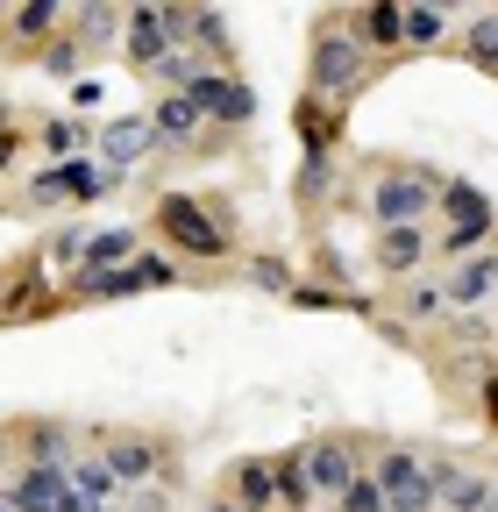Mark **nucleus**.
<instances>
[{
    "label": "nucleus",
    "instance_id": "nucleus-1",
    "mask_svg": "<svg viewBox=\"0 0 498 512\" xmlns=\"http://www.w3.org/2000/svg\"><path fill=\"white\" fill-rule=\"evenodd\" d=\"M150 228H157L178 256H193V264H221V256H235V214H228V200L164 192V200L150 207Z\"/></svg>",
    "mask_w": 498,
    "mask_h": 512
},
{
    "label": "nucleus",
    "instance_id": "nucleus-2",
    "mask_svg": "<svg viewBox=\"0 0 498 512\" xmlns=\"http://www.w3.org/2000/svg\"><path fill=\"white\" fill-rule=\"evenodd\" d=\"M363 43H356V29L342 22V15H328L321 29H314V43H306V93L314 100H349L356 86H363Z\"/></svg>",
    "mask_w": 498,
    "mask_h": 512
},
{
    "label": "nucleus",
    "instance_id": "nucleus-3",
    "mask_svg": "<svg viewBox=\"0 0 498 512\" xmlns=\"http://www.w3.org/2000/svg\"><path fill=\"white\" fill-rule=\"evenodd\" d=\"M427 207H442V171H427V164L385 171L378 185H370V214H378V228H420Z\"/></svg>",
    "mask_w": 498,
    "mask_h": 512
},
{
    "label": "nucleus",
    "instance_id": "nucleus-4",
    "mask_svg": "<svg viewBox=\"0 0 498 512\" xmlns=\"http://www.w3.org/2000/svg\"><path fill=\"white\" fill-rule=\"evenodd\" d=\"M442 214H449V235L434 242V249H449V256H477V249H491L498 214H491V200H484L470 178H442Z\"/></svg>",
    "mask_w": 498,
    "mask_h": 512
},
{
    "label": "nucleus",
    "instance_id": "nucleus-5",
    "mask_svg": "<svg viewBox=\"0 0 498 512\" xmlns=\"http://www.w3.org/2000/svg\"><path fill=\"white\" fill-rule=\"evenodd\" d=\"M370 477L385 484V512H442V498H434V463H420L413 448H385Z\"/></svg>",
    "mask_w": 498,
    "mask_h": 512
},
{
    "label": "nucleus",
    "instance_id": "nucleus-6",
    "mask_svg": "<svg viewBox=\"0 0 498 512\" xmlns=\"http://www.w3.org/2000/svg\"><path fill=\"white\" fill-rule=\"evenodd\" d=\"M164 434H100V448H93V456L114 470V484L121 491H143V484H157L164 477Z\"/></svg>",
    "mask_w": 498,
    "mask_h": 512
},
{
    "label": "nucleus",
    "instance_id": "nucleus-7",
    "mask_svg": "<svg viewBox=\"0 0 498 512\" xmlns=\"http://www.w3.org/2000/svg\"><path fill=\"white\" fill-rule=\"evenodd\" d=\"M299 456H306V477H314V498H321V491L342 498V491L363 477V441H356V434H321V441H306Z\"/></svg>",
    "mask_w": 498,
    "mask_h": 512
},
{
    "label": "nucleus",
    "instance_id": "nucleus-8",
    "mask_svg": "<svg viewBox=\"0 0 498 512\" xmlns=\"http://www.w3.org/2000/svg\"><path fill=\"white\" fill-rule=\"evenodd\" d=\"M185 100H193L207 121H221V128H249V121H257V93H249L235 72H207V79H193V93H185Z\"/></svg>",
    "mask_w": 498,
    "mask_h": 512
},
{
    "label": "nucleus",
    "instance_id": "nucleus-9",
    "mask_svg": "<svg viewBox=\"0 0 498 512\" xmlns=\"http://www.w3.org/2000/svg\"><path fill=\"white\" fill-rule=\"evenodd\" d=\"M157 150V128H150V114H114L107 128H100V171H114V178H129L143 157Z\"/></svg>",
    "mask_w": 498,
    "mask_h": 512
},
{
    "label": "nucleus",
    "instance_id": "nucleus-10",
    "mask_svg": "<svg viewBox=\"0 0 498 512\" xmlns=\"http://www.w3.org/2000/svg\"><path fill=\"white\" fill-rule=\"evenodd\" d=\"M164 50H171V36H164V8L136 0V8L121 15V64H129V72H157Z\"/></svg>",
    "mask_w": 498,
    "mask_h": 512
},
{
    "label": "nucleus",
    "instance_id": "nucleus-11",
    "mask_svg": "<svg viewBox=\"0 0 498 512\" xmlns=\"http://www.w3.org/2000/svg\"><path fill=\"white\" fill-rule=\"evenodd\" d=\"M8 498H15V512H79L65 470H50V463H22L15 484H8Z\"/></svg>",
    "mask_w": 498,
    "mask_h": 512
},
{
    "label": "nucleus",
    "instance_id": "nucleus-12",
    "mask_svg": "<svg viewBox=\"0 0 498 512\" xmlns=\"http://www.w3.org/2000/svg\"><path fill=\"white\" fill-rule=\"evenodd\" d=\"M221 498L242 505V512H271L278 505V477H271V456H235L228 477H221Z\"/></svg>",
    "mask_w": 498,
    "mask_h": 512
},
{
    "label": "nucleus",
    "instance_id": "nucleus-13",
    "mask_svg": "<svg viewBox=\"0 0 498 512\" xmlns=\"http://www.w3.org/2000/svg\"><path fill=\"white\" fill-rule=\"evenodd\" d=\"M427 256H434L427 228H378V242H370V264H378L385 278H413Z\"/></svg>",
    "mask_w": 498,
    "mask_h": 512
},
{
    "label": "nucleus",
    "instance_id": "nucleus-14",
    "mask_svg": "<svg viewBox=\"0 0 498 512\" xmlns=\"http://www.w3.org/2000/svg\"><path fill=\"white\" fill-rule=\"evenodd\" d=\"M498 292V249H477V256H456V271L442 278V299L463 313V306H484Z\"/></svg>",
    "mask_w": 498,
    "mask_h": 512
},
{
    "label": "nucleus",
    "instance_id": "nucleus-15",
    "mask_svg": "<svg viewBox=\"0 0 498 512\" xmlns=\"http://www.w3.org/2000/svg\"><path fill=\"white\" fill-rule=\"evenodd\" d=\"M434 498H442L449 512H491V505H498V484L442 456V463H434Z\"/></svg>",
    "mask_w": 498,
    "mask_h": 512
},
{
    "label": "nucleus",
    "instance_id": "nucleus-16",
    "mask_svg": "<svg viewBox=\"0 0 498 512\" xmlns=\"http://www.w3.org/2000/svg\"><path fill=\"white\" fill-rule=\"evenodd\" d=\"M292 128H299L306 157H328V143L342 136V107H335V100H314V93H299V107H292Z\"/></svg>",
    "mask_w": 498,
    "mask_h": 512
},
{
    "label": "nucleus",
    "instance_id": "nucleus-17",
    "mask_svg": "<svg viewBox=\"0 0 498 512\" xmlns=\"http://www.w3.org/2000/svg\"><path fill=\"white\" fill-rule=\"evenodd\" d=\"M22 456H29V463H50V470H65V463L79 456V434H72L65 420H29V427H22Z\"/></svg>",
    "mask_w": 498,
    "mask_h": 512
},
{
    "label": "nucleus",
    "instance_id": "nucleus-18",
    "mask_svg": "<svg viewBox=\"0 0 498 512\" xmlns=\"http://www.w3.org/2000/svg\"><path fill=\"white\" fill-rule=\"evenodd\" d=\"M65 484H72V498H79V512H93V505H114V470L100 463V456H72L65 463Z\"/></svg>",
    "mask_w": 498,
    "mask_h": 512
},
{
    "label": "nucleus",
    "instance_id": "nucleus-19",
    "mask_svg": "<svg viewBox=\"0 0 498 512\" xmlns=\"http://www.w3.org/2000/svg\"><path fill=\"white\" fill-rule=\"evenodd\" d=\"M150 128H157V143H193L200 128H207V114L185 100V93H164V100L150 107Z\"/></svg>",
    "mask_w": 498,
    "mask_h": 512
},
{
    "label": "nucleus",
    "instance_id": "nucleus-20",
    "mask_svg": "<svg viewBox=\"0 0 498 512\" xmlns=\"http://www.w3.org/2000/svg\"><path fill=\"white\" fill-rule=\"evenodd\" d=\"M136 228H100V235H86V278H100V271H121V264H136Z\"/></svg>",
    "mask_w": 498,
    "mask_h": 512
},
{
    "label": "nucleus",
    "instance_id": "nucleus-21",
    "mask_svg": "<svg viewBox=\"0 0 498 512\" xmlns=\"http://www.w3.org/2000/svg\"><path fill=\"white\" fill-rule=\"evenodd\" d=\"M50 171H57V192H65V200H79V207L121 185L114 171H100V164H86V157H65V164H50Z\"/></svg>",
    "mask_w": 498,
    "mask_h": 512
},
{
    "label": "nucleus",
    "instance_id": "nucleus-22",
    "mask_svg": "<svg viewBox=\"0 0 498 512\" xmlns=\"http://www.w3.org/2000/svg\"><path fill=\"white\" fill-rule=\"evenodd\" d=\"M271 477H278V505H285V512H306V505H314V477H306V456H299V448L271 456Z\"/></svg>",
    "mask_w": 498,
    "mask_h": 512
},
{
    "label": "nucleus",
    "instance_id": "nucleus-23",
    "mask_svg": "<svg viewBox=\"0 0 498 512\" xmlns=\"http://www.w3.org/2000/svg\"><path fill=\"white\" fill-rule=\"evenodd\" d=\"M114 36H121V8H107V0H86V8L72 15V43H79L86 57H93L100 43H114Z\"/></svg>",
    "mask_w": 498,
    "mask_h": 512
},
{
    "label": "nucleus",
    "instance_id": "nucleus-24",
    "mask_svg": "<svg viewBox=\"0 0 498 512\" xmlns=\"http://www.w3.org/2000/svg\"><path fill=\"white\" fill-rule=\"evenodd\" d=\"M349 29H356V43H363V50H399L406 8H363V15H349Z\"/></svg>",
    "mask_w": 498,
    "mask_h": 512
},
{
    "label": "nucleus",
    "instance_id": "nucleus-25",
    "mask_svg": "<svg viewBox=\"0 0 498 512\" xmlns=\"http://www.w3.org/2000/svg\"><path fill=\"white\" fill-rule=\"evenodd\" d=\"M207 72H214V64H207L200 50H164V64H157L150 79H157L164 93H193V79H207Z\"/></svg>",
    "mask_w": 498,
    "mask_h": 512
},
{
    "label": "nucleus",
    "instance_id": "nucleus-26",
    "mask_svg": "<svg viewBox=\"0 0 498 512\" xmlns=\"http://www.w3.org/2000/svg\"><path fill=\"white\" fill-rule=\"evenodd\" d=\"M86 143H93L86 121H72V114H50V121H43V150H57V164H65V157H86Z\"/></svg>",
    "mask_w": 498,
    "mask_h": 512
},
{
    "label": "nucleus",
    "instance_id": "nucleus-27",
    "mask_svg": "<svg viewBox=\"0 0 498 512\" xmlns=\"http://www.w3.org/2000/svg\"><path fill=\"white\" fill-rule=\"evenodd\" d=\"M57 22H65V15H57L50 8V0H29V8H15V15H0V29H8V36H22V43H43Z\"/></svg>",
    "mask_w": 498,
    "mask_h": 512
},
{
    "label": "nucleus",
    "instance_id": "nucleus-28",
    "mask_svg": "<svg viewBox=\"0 0 498 512\" xmlns=\"http://www.w3.org/2000/svg\"><path fill=\"white\" fill-rule=\"evenodd\" d=\"M442 36H449V8H406V29H399V43L427 50V43H442Z\"/></svg>",
    "mask_w": 498,
    "mask_h": 512
},
{
    "label": "nucleus",
    "instance_id": "nucleus-29",
    "mask_svg": "<svg viewBox=\"0 0 498 512\" xmlns=\"http://www.w3.org/2000/svg\"><path fill=\"white\" fill-rule=\"evenodd\" d=\"M463 57L484 64V72H498V15H477V22L463 29Z\"/></svg>",
    "mask_w": 498,
    "mask_h": 512
},
{
    "label": "nucleus",
    "instance_id": "nucleus-30",
    "mask_svg": "<svg viewBox=\"0 0 498 512\" xmlns=\"http://www.w3.org/2000/svg\"><path fill=\"white\" fill-rule=\"evenodd\" d=\"M335 192V157H306L299 164V207H321Z\"/></svg>",
    "mask_w": 498,
    "mask_h": 512
},
{
    "label": "nucleus",
    "instance_id": "nucleus-31",
    "mask_svg": "<svg viewBox=\"0 0 498 512\" xmlns=\"http://www.w3.org/2000/svg\"><path fill=\"white\" fill-rule=\"evenodd\" d=\"M36 64H43V72H57V79H79L86 50H79L72 36H57V43H43V50H36Z\"/></svg>",
    "mask_w": 498,
    "mask_h": 512
},
{
    "label": "nucleus",
    "instance_id": "nucleus-32",
    "mask_svg": "<svg viewBox=\"0 0 498 512\" xmlns=\"http://www.w3.org/2000/svg\"><path fill=\"white\" fill-rule=\"evenodd\" d=\"M335 512H385V484L363 470V477H356V484H349V491L335 498Z\"/></svg>",
    "mask_w": 498,
    "mask_h": 512
},
{
    "label": "nucleus",
    "instance_id": "nucleus-33",
    "mask_svg": "<svg viewBox=\"0 0 498 512\" xmlns=\"http://www.w3.org/2000/svg\"><path fill=\"white\" fill-rule=\"evenodd\" d=\"M249 285L257 292H292V264L285 256H249Z\"/></svg>",
    "mask_w": 498,
    "mask_h": 512
},
{
    "label": "nucleus",
    "instance_id": "nucleus-34",
    "mask_svg": "<svg viewBox=\"0 0 498 512\" xmlns=\"http://www.w3.org/2000/svg\"><path fill=\"white\" fill-rule=\"evenodd\" d=\"M136 278H143V292H164V285H178V264H171V256H157V249H143V256H136Z\"/></svg>",
    "mask_w": 498,
    "mask_h": 512
},
{
    "label": "nucleus",
    "instance_id": "nucleus-35",
    "mask_svg": "<svg viewBox=\"0 0 498 512\" xmlns=\"http://www.w3.org/2000/svg\"><path fill=\"white\" fill-rule=\"evenodd\" d=\"M442 306H449V299H442V285H427V278H420V285H406V313H420V320H427V313H442Z\"/></svg>",
    "mask_w": 498,
    "mask_h": 512
},
{
    "label": "nucleus",
    "instance_id": "nucleus-36",
    "mask_svg": "<svg viewBox=\"0 0 498 512\" xmlns=\"http://www.w3.org/2000/svg\"><path fill=\"white\" fill-rule=\"evenodd\" d=\"M136 512H178V505H171L164 484H143V491H136Z\"/></svg>",
    "mask_w": 498,
    "mask_h": 512
},
{
    "label": "nucleus",
    "instance_id": "nucleus-37",
    "mask_svg": "<svg viewBox=\"0 0 498 512\" xmlns=\"http://www.w3.org/2000/svg\"><path fill=\"white\" fill-rule=\"evenodd\" d=\"M15 150H22V128H0V171L15 164Z\"/></svg>",
    "mask_w": 498,
    "mask_h": 512
},
{
    "label": "nucleus",
    "instance_id": "nucleus-38",
    "mask_svg": "<svg viewBox=\"0 0 498 512\" xmlns=\"http://www.w3.org/2000/svg\"><path fill=\"white\" fill-rule=\"evenodd\" d=\"M484 420H491V427H498V370H491V377H484Z\"/></svg>",
    "mask_w": 498,
    "mask_h": 512
},
{
    "label": "nucleus",
    "instance_id": "nucleus-39",
    "mask_svg": "<svg viewBox=\"0 0 498 512\" xmlns=\"http://www.w3.org/2000/svg\"><path fill=\"white\" fill-rule=\"evenodd\" d=\"M207 512H242V505H228V498H214V505H207Z\"/></svg>",
    "mask_w": 498,
    "mask_h": 512
},
{
    "label": "nucleus",
    "instance_id": "nucleus-40",
    "mask_svg": "<svg viewBox=\"0 0 498 512\" xmlns=\"http://www.w3.org/2000/svg\"><path fill=\"white\" fill-rule=\"evenodd\" d=\"M0 512H15V498H8V491H0Z\"/></svg>",
    "mask_w": 498,
    "mask_h": 512
},
{
    "label": "nucleus",
    "instance_id": "nucleus-41",
    "mask_svg": "<svg viewBox=\"0 0 498 512\" xmlns=\"http://www.w3.org/2000/svg\"><path fill=\"white\" fill-rule=\"evenodd\" d=\"M93 512H121V505H93Z\"/></svg>",
    "mask_w": 498,
    "mask_h": 512
},
{
    "label": "nucleus",
    "instance_id": "nucleus-42",
    "mask_svg": "<svg viewBox=\"0 0 498 512\" xmlns=\"http://www.w3.org/2000/svg\"><path fill=\"white\" fill-rule=\"evenodd\" d=\"M491 79H498V72H491Z\"/></svg>",
    "mask_w": 498,
    "mask_h": 512
}]
</instances>
